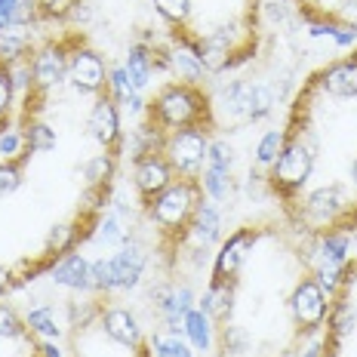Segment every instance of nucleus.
Returning <instances> with one entry per match:
<instances>
[{"instance_id":"nucleus-1","label":"nucleus","mask_w":357,"mask_h":357,"mask_svg":"<svg viewBox=\"0 0 357 357\" xmlns=\"http://www.w3.org/2000/svg\"><path fill=\"white\" fill-rule=\"evenodd\" d=\"M206 99L191 84H169L163 86L151 102V123L163 132L200 126L206 117Z\"/></svg>"},{"instance_id":"nucleus-2","label":"nucleus","mask_w":357,"mask_h":357,"mask_svg":"<svg viewBox=\"0 0 357 357\" xmlns=\"http://www.w3.org/2000/svg\"><path fill=\"white\" fill-rule=\"evenodd\" d=\"M200 204V182L195 178H178V182L167 185L158 197L148 204V215L160 231H188V222Z\"/></svg>"},{"instance_id":"nucleus-3","label":"nucleus","mask_w":357,"mask_h":357,"mask_svg":"<svg viewBox=\"0 0 357 357\" xmlns=\"http://www.w3.org/2000/svg\"><path fill=\"white\" fill-rule=\"evenodd\" d=\"M206 154H210V139H206L204 126L173 130L163 139V158L169 160L173 173H182L185 178H195L197 173H204Z\"/></svg>"},{"instance_id":"nucleus-4","label":"nucleus","mask_w":357,"mask_h":357,"mask_svg":"<svg viewBox=\"0 0 357 357\" xmlns=\"http://www.w3.org/2000/svg\"><path fill=\"white\" fill-rule=\"evenodd\" d=\"M311 169H314V148L308 142H302V139H289L284 145V151H280V158L274 160L268 178H271L274 188L293 195V191H299L308 182Z\"/></svg>"},{"instance_id":"nucleus-5","label":"nucleus","mask_w":357,"mask_h":357,"mask_svg":"<svg viewBox=\"0 0 357 357\" xmlns=\"http://www.w3.org/2000/svg\"><path fill=\"white\" fill-rule=\"evenodd\" d=\"M108 68L105 59L89 47H74L68 50V80L77 93L86 96H102L108 93Z\"/></svg>"},{"instance_id":"nucleus-6","label":"nucleus","mask_w":357,"mask_h":357,"mask_svg":"<svg viewBox=\"0 0 357 357\" xmlns=\"http://www.w3.org/2000/svg\"><path fill=\"white\" fill-rule=\"evenodd\" d=\"M289 308H293V317L302 330H317L326 321V311H330V302H326V289L317 284L314 278H305L299 287L293 289V299H289Z\"/></svg>"},{"instance_id":"nucleus-7","label":"nucleus","mask_w":357,"mask_h":357,"mask_svg":"<svg viewBox=\"0 0 357 357\" xmlns=\"http://www.w3.org/2000/svg\"><path fill=\"white\" fill-rule=\"evenodd\" d=\"M28 65H31V84L37 89H53L68 77V50L62 43H47L37 50Z\"/></svg>"},{"instance_id":"nucleus-8","label":"nucleus","mask_w":357,"mask_h":357,"mask_svg":"<svg viewBox=\"0 0 357 357\" xmlns=\"http://www.w3.org/2000/svg\"><path fill=\"white\" fill-rule=\"evenodd\" d=\"M302 204H305L302 206L305 215H308L311 222H317V225H333V222L348 213V197H345V188H342V185L314 188Z\"/></svg>"},{"instance_id":"nucleus-9","label":"nucleus","mask_w":357,"mask_h":357,"mask_svg":"<svg viewBox=\"0 0 357 357\" xmlns=\"http://www.w3.org/2000/svg\"><path fill=\"white\" fill-rule=\"evenodd\" d=\"M234 37H237V28L234 25H222L210 31L206 37L197 40V53H200V62H204V71L210 74H219L231 65L234 59Z\"/></svg>"},{"instance_id":"nucleus-10","label":"nucleus","mask_w":357,"mask_h":357,"mask_svg":"<svg viewBox=\"0 0 357 357\" xmlns=\"http://www.w3.org/2000/svg\"><path fill=\"white\" fill-rule=\"evenodd\" d=\"M132 182H136V191L145 200H154L167 185H173V167L163 154H145V158L136 160V169H132Z\"/></svg>"},{"instance_id":"nucleus-11","label":"nucleus","mask_w":357,"mask_h":357,"mask_svg":"<svg viewBox=\"0 0 357 357\" xmlns=\"http://www.w3.org/2000/svg\"><path fill=\"white\" fill-rule=\"evenodd\" d=\"M86 130L96 142L105 145V148H114L121 142V111H117V102L111 99L108 93L99 96V102H96L93 111H89Z\"/></svg>"},{"instance_id":"nucleus-12","label":"nucleus","mask_w":357,"mask_h":357,"mask_svg":"<svg viewBox=\"0 0 357 357\" xmlns=\"http://www.w3.org/2000/svg\"><path fill=\"white\" fill-rule=\"evenodd\" d=\"M145 265H148V256L139 243H123L121 252L111 256V268H114V284L117 289H132L139 287L145 274Z\"/></svg>"},{"instance_id":"nucleus-13","label":"nucleus","mask_w":357,"mask_h":357,"mask_svg":"<svg viewBox=\"0 0 357 357\" xmlns=\"http://www.w3.org/2000/svg\"><path fill=\"white\" fill-rule=\"evenodd\" d=\"M167 68L178 77V84L195 86L204 77V62L197 53V40H176L173 50L167 53Z\"/></svg>"},{"instance_id":"nucleus-14","label":"nucleus","mask_w":357,"mask_h":357,"mask_svg":"<svg viewBox=\"0 0 357 357\" xmlns=\"http://www.w3.org/2000/svg\"><path fill=\"white\" fill-rule=\"evenodd\" d=\"M102 330L111 342L117 345H126V348H139L142 345V326H139L136 314L130 308H108L102 314Z\"/></svg>"},{"instance_id":"nucleus-15","label":"nucleus","mask_w":357,"mask_h":357,"mask_svg":"<svg viewBox=\"0 0 357 357\" xmlns=\"http://www.w3.org/2000/svg\"><path fill=\"white\" fill-rule=\"evenodd\" d=\"M252 241H256V234L252 231H237L225 241V247L219 250V256H215V265H213V280H228L237 274V268L243 265V259H247V250L252 247Z\"/></svg>"},{"instance_id":"nucleus-16","label":"nucleus","mask_w":357,"mask_h":357,"mask_svg":"<svg viewBox=\"0 0 357 357\" xmlns=\"http://www.w3.org/2000/svg\"><path fill=\"white\" fill-rule=\"evenodd\" d=\"M200 311H204L210 321L225 324L234 311V278L228 280H213L210 289L204 293V302H200Z\"/></svg>"},{"instance_id":"nucleus-17","label":"nucleus","mask_w":357,"mask_h":357,"mask_svg":"<svg viewBox=\"0 0 357 357\" xmlns=\"http://www.w3.org/2000/svg\"><path fill=\"white\" fill-rule=\"evenodd\" d=\"M188 234H191V241H195L200 250L213 247V243L219 241V234H222L219 210H215L213 204H204V200H200L195 215H191V222H188Z\"/></svg>"},{"instance_id":"nucleus-18","label":"nucleus","mask_w":357,"mask_h":357,"mask_svg":"<svg viewBox=\"0 0 357 357\" xmlns=\"http://www.w3.org/2000/svg\"><path fill=\"white\" fill-rule=\"evenodd\" d=\"M50 278H53V284L68 289H93V284H89V262L80 252H68V256L59 259L53 271H50Z\"/></svg>"},{"instance_id":"nucleus-19","label":"nucleus","mask_w":357,"mask_h":357,"mask_svg":"<svg viewBox=\"0 0 357 357\" xmlns=\"http://www.w3.org/2000/svg\"><path fill=\"white\" fill-rule=\"evenodd\" d=\"M324 89L336 99H354L357 96V59H342L324 71Z\"/></svg>"},{"instance_id":"nucleus-20","label":"nucleus","mask_w":357,"mask_h":357,"mask_svg":"<svg viewBox=\"0 0 357 357\" xmlns=\"http://www.w3.org/2000/svg\"><path fill=\"white\" fill-rule=\"evenodd\" d=\"M123 71H126V77H130V84L142 93V89L151 84V74H154V56L148 53L145 47H132L130 50V56H126V62H123Z\"/></svg>"},{"instance_id":"nucleus-21","label":"nucleus","mask_w":357,"mask_h":357,"mask_svg":"<svg viewBox=\"0 0 357 357\" xmlns=\"http://www.w3.org/2000/svg\"><path fill=\"white\" fill-rule=\"evenodd\" d=\"M108 96L117 102V105H123V108L136 111V114L142 111V96H139V89L130 84V77H126L123 65L108 74Z\"/></svg>"},{"instance_id":"nucleus-22","label":"nucleus","mask_w":357,"mask_h":357,"mask_svg":"<svg viewBox=\"0 0 357 357\" xmlns=\"http://www.w3.org/2000/svg\"><path fill=\"white\" fill-rule=\"evenodd\" d=\"M182 333L188 336V342L197 351H206V348L213 345V321L200 308H191L188 314L182 317Z\"/></svg>"},{"instance_id":"nucleus-23","label":"nucleus","mask_w":357,"mask_h":357,"mask_svg":"<svg viewBox=\"0 0 357 357\" xmlns=\"http://www.w3.org/2000/svg\"><path fill=\"white\" fill-rule=\"evenodd\" d=\"M25 326L31 333H37V336H43V339H59V336H62V326H59V321H56V308H53V305H40V308L28 311Z\"/></svg>"},{"instance_id":"nucleus-24","label":"nucleus","mask_w":357,"mask_h":357,"mask_svg":"<svg viewBox=\"0 0 357 357\" xmlns=\"http://www.w3.org/2000/svg\"><path fill=\"white\" fill-rule=\"evenodd\" d=\"M28 53V34L22 28H10V31H0V65L13 68L22 56Z\"/></svg>"},{"instance_id":"nucleus-25","label":"nucleus","mask_w":357,"mask_h":357,"mask_svg":"<svg viewBox=\"0 0 357 357\" xmlns=\"http://www.w3.org/2000/svg\"><path fill=\"white\" fill-rule=\"evenodd\" d=\"M114 169H117L114 154H96V158H89L84 163V178L89 188H105L111 176H114Z\"/></svg>"},{"instance_id":"nucleus-26","label":"nucleus","mask_w":357,"mask_h":357,"mask_svg":"<svg viewBox=\"0 0 357 357\" xmlns=\"http://www.w3.org/2000/svg\"><path fill=\"white\" fill-rule=\"evenodd\" d=\"M200 188L213 200H228V195H231V173H228V169L204 167V173H200Z\"/></svg>"},{"instance_id":"nucleus-27","label":"nucleus","mask_w":357,"mask_h":357,"mask_svg":"<svg viewBox=\"0 0 357 357\" xmlns=\"http://www.w3.org/2000/svg\"><path fill=\"white\" fill-rule=\"evenodd\" d=\"M25 148H28V154H43V151H53L56 148V130H50L47 123H40V121H31L25 126Z\"/></svg>"},{"instance_id":"nucleus-28","label":"nucleus","mask_w":357,"mask_h":357,"mask_svg":"<svg viewBox=\"0 0 357 357\" xmlns=\"http://www.w3.org/2000/svg\"><path fill=\"white\" fill-rule=\"evenodd\" d=\"M74 241H77V228H74L71 222L53 225L50 228V234H47V252L50 256H56V259H62V256H68L71 252Z\"/></svg>"},{"instance_id":"nucleus-29","label":"nucleus","mask_w":357,"mask_h":357,"mask_svg":"<svg viewBox=\"0 0 357 357\" xmlns=\"http://www.w3.org/2000/svg\"><path fill=\"white\" fill-rule=\"evenodd\" d=\"M284 145H287V136L280 130L265 132V136L259 139V145H256V163L259 167H274V160L280 158Z\"/></svg>"},{"instance_id":"nucleus-30","label":"nucleus","mask_w":357,"mask_h":357,"mask_svg":"<svg viewBox=\"0 0 357 357\" xmlns=\"http://www.w3.org/2000/svg\"><path fill=\"white\" fill-rule=\"evenodd\" d=\"M96 241L105 243V247H121V243H126L123 222L117 219L114 213H108L105 219H99V225H96Z\"/></svg>"},{"instance_id":"nucleus-31","label":"nucleus","mask_w":357,"mask_h":357,"mask_svg":"<svg viewBox=\"0 0 357 357\" xmlns=\"http://www.w3.org/2000/svg\"><path fill=\"white\" fill-rule=\"evenodd\" d=\"M321 256L324 262H333V265H342L348 256V234L345 231H330L321 237Z\"/></svg>"},{"instance_id":"nucleus-32","label":"nucleus","mask_w":357,"mask_h":357,"mask_svg":"<svg viewBox=\"0 0 357 357\" xmlns=\"http://www.w3.org/2000/svg\"><path fill=\"white\" fill-rule=\"evenodd\" d=\"M154 10L160 13L169 25L182 28L191 19V0H154Z\"/></svg>"},{"instance_id":"nucleus-33","label":"nucleus","mask_w":357,"mask_h":357,"mask_svg":"<svg viewBox=\"0 0 357 357\" xmlns=\"http://www.w3.org/2000/svg\"><path fill=\"white\" fill-rule=\"evenodd\" d=\"M89 284H93V289H102V293H111V289H117L111 259H96V262H89Z\"/></svg>"},{"instance_id":"nucleus-34","label":"nucleus","mask_w":357,"mask_h":357,"mask_svg":"<svg viewBox=\"0 0 357 357\" xmlns=\"http://www.w3.org/2000/svg\"><path fill=\"white\" fill-rule=\"evenodd\" d=\"M154 357H191V348L185 345L176 333H169V336H154Z\"/></svg>"},{"instance_id":"nucleus-35","label":"nucleus","mask_w":357,"mask_h":357,"mask_svg":"<svg viewBox=\"0 0 357 357\" xmlns=\"http://www.w3.org/2000/svg\"><path fill=\"white\" fill-rule=\"evenodd\" d=\"M25 321L10 308V305H0V339H19L25 336Z\"/></svg>"},{"instance_id":"nucleus-36","label":"nucleus","mask_w":357,"mask_h":357,"mask_svg":"<svg viewBox=\"0 0 357 357\" xmlns=\"http://www.w3.org/2000/svg\"><path fill=\"white\" fill-rule=\"evenodd\" d=\"M80 6V0H37V13L47 19H68Z\"/></svg>"},{"instance_id":"nucleus-37","label":"nucleus","mask_w":357,"mask_h":357,"mask_svg":"<svg viewBox=\"0 0 357 357\" xmlns=\"http://www.w3.org/2000/svg\"><path fill=\"white\" fill-rule=\"evenodd\" d=\"M22 148H25V136H22L19 130H13V126H3V130H0V158L16 160Z\"/></svg>"},{"instance_id":"nucleus-38","label":"nucleus","mask_w":357,"mask_h":357,"mask_svg":"<svg viewBox=\"0 0 357 357\" xmlns=\"http://www.w3.org/2000/svg\"><path fill=\"white\" fill-rule=\"evenodd\" d=\"M19 185H22L19 160H3V163H0V197H10Z\"/></svg>"},{"instance_id":"nucleus-39","label":"nucleus","mask_w":357,"mask_h":357,"mask_svg":"<svg viewBox=\"0 0 357 357\" xmlns=\"http://www.w3.org/2000/svg\"><path fill=\"white\" fill-rule=\"evenodd\" d=\"M231 163H234V148L228 142H210V154H206V167L215 169H228L231 173Z\"/></svg>"},{"instance_id":"nucleus-40","label":"nucleus","mask_w":357,"mask_h":357,"mask_svg":"<svg viewBox=\"0 0 357 357\" xmlns=\"http://www.w3.org/2000/svg\"><path fill=\"white\" fill-rule=\"evenodd\" d=\"M13 93H16V84H13V71L6 65H0V121L10 114L13 108Z\"/></svg>"},{"instance_id":"nucleus-41","label":"nucleus","mask_w":357,"mask_h":357,"mask_svg":"<svg viewBox=\"0 0 357 357\" xmlns=\"http://www.w3.org/2000/svg\"><path fill=\"white\" fill-rule=\"evenodd\" d=\"M222 342H225L228 354H243L247 351V333L241 326H222Z\"/></svg>"},{"instance_id":"nucleus-42","label":"nucleus","mask_w":357,"mask_h":357,"mask_svg":"<svg viewBox=\"0 0 357 357\" xmlns=\"http://www.w3.org/2000/svg\"><path fill=\"white\" fill-rule=\"evenodd\" d=\"M333 330H336V336H345V333L354 330V308L351 305H339L336 314H333Z\"/></svg>"},{"instance_id":"nucleus-43","label":"nucleus","mask_w":357,"mask_h":357,"mask_svg":"<svg viewBox=\"0 0 357 357\" xmlns=\"http://www.w3.org/2000/svg\"><path fill=\"white\" fill-rule=\"evenodd\" d=\"M317 284H321L324 289H326V296L333 293V289H336L339 284H342V265H333V262H324L321 265V274H317Z\"/></svg>"},{"instance_id":"nucleus-44","label":"nucleus","mask_w":357,"mask_h":357,"mask_svg":"<svg viewBox=\"0 0 357 357\" xmlns=\"http://www.w3.org/2000/svg\"><path fill=\"white\" fill-rule=\"evenodd\" d=\"M265 16L271 22H287V16H289L287 0H265Z\"/></svg>"},{"instance_id":"nucleus-45","label":"nucleus","mask_w":357,"mask_h":357,"mask_svg":"<svg viewBox=\"0 0 357 357\" xmlns=\"http://www.w3.org/2000/svg\"><path fill=\"white\" fill-rule=\"evenodd\" d=\"M16 6H19V0H0V31H10V28H13Z\"/></svg>"},{"instance_id":"nucleus-46","label":"nucleus","mask_w":357,"mask_h":357,"mask_svg":"<svg viewBox=\"0 0 357 357\" xmlns=\"http://www.w3.org/2000/svg\"><path fill=\"white\" fill-rule=\"evenodd\" d=\"M336 13H339V19L345 22L348 28H357V0H342Z\"/></svg>"},{"instance_id":"nucleus-47","label":"nucleus","mask_w":357,"mask_h":357,"mask_svg":"<svg viewBox=\"0 0 357 357\" xmlns=\"http://www.w3.org/2000/svg\"><path fill=\"white\" fill-rule=\"evenodd\" d=\"M10 284H13V271L6 265H0V296L10 289Z\"/></svg>"},{"instance_id":"nucleus-48","label":"nucleus","mask_w":357,"mask_h":357,"mask_svg":"<svg viewBox=\"0 0 357 357\" xmlns=\"http://www.w3.org/2000/svg\"><path fill=\"white\" fill-rule=\"evenodd\" d=\"M40 351H43V357H62V351H59V345H56V339H47V342H43Z\"/></svg>"},{"instance_id":"nucleus-49","label":"nucleus","mask_w":357,"mask_h":357,"mask_svg":"<svg viewBox=\"0 0 357 357\" xmlns=\"http://www.w3.org/2000/svg\"><path fill=\"white\" fill-rule=\"evenodd\" d=\"M302 357H324V354H321V348H317V345H314V348H308V351H305Z\"/></svg>"},{"instance_id":"nucleus-50","label":"nucleus","mask_w":357,"mask_h":357,"mask_svg":"<svg viewBox=\"0 0 357 357\" xmlns=\"http://www.w3.org/2000/svg\"><path fill=\"white\" fill-rule=\"evenodd\" d=\"M351 178H354V185H357V158H354V163H351Z\"/></svg>"},{"instance_id":"nucleus-51","label":"nucleus","mask_w":357,"mask_h":357,"mask_svg":"<svg viewBox=\"0 0 357 357\" xmlns=\"http://www.w3.org/2000/svg\"><path fill=\"white\" fill-rule=\"evenodd\" d=\"M299 3H311V0H299Z\"/></svg>"},{"instance_id":"nucleus-52","label":"nucleus","mask_w":357,"mask_h":357,"mask_svg":"<svg viewBox=\"0 0 357 357\" xmlns=\"http://www.w3.org/2000/svg\"><path fill=\"white\" fill-rule=\"evenodd\" d=\"M324 357H336V354H324Z\"/></svg>"}]
</instances>
